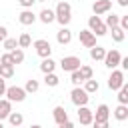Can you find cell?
I'll use <instances>...</instances> for the list:
<instances>
[{
    "label": "cell",
    "mask_w": 128,
    "mask_h": 128,
    "mask_svg": "<svg viewBox=\"0 0 128 128\" xmlns=\"http://www.w3.org/2000/svg\"><path fill=\"white\" fill-rule=\"evenodd\" d=\"M58 82H60V78H58L54 72H48V74H44V84H46V86L54 88V86H58Z\"/></svg>",
    "instance_id": "25"
},
{
    "label": "cell",
    "mask_w": 128,
    "mask_h": 128,
    "mask_svg": "<svg viewBox=\"0 0 128 128\" xmlns=\"http://www.w3.org/2000/svg\"><path fill=\"white\" fill-rule=\"evenodd\" d=\"M18 22L24 24V26H32L36 22V14L32 12V8H24L20 14H18Z\"/></svg>",
    "instance_id": "9"
},
{
    "label": "cell",
    "mask_w": 128,
    "mask_h": 128,
    "mask_svg": "<svg viewBox=\"0 0 128 128\" xmlns=\"http://www.w3.org/2000/svg\"><path fill=\"white\" fill-rule=\"evenodd\" d=\"M118 4H120L122 8H126V6H128V0H118Z\"/></svg>",
    "instance_id": "41"
},
{
    "label": "cell",
    "mask_w": 128,
    "mask_h": 128,
    "mask_svg": "<svg viewBox=\"0 0 128 128\" xmlns=\"http://www.w3.org/2000/svg\"><path fill=\"white\" fill-rule=\"evenodd\" d=\"M118 66H122V70H128V56H122Z\"/></svg>",
    "instance_id": "37"
},
{
    "label": "cell",
    "mask_w": 128,
    "mask_h": 128,
    "mask_svg": "<svg viewBox=\"0 0 128 128\" xmlns=\"http://www.w3.org/2000/svg\"><path fill=\"white\" fill-rule=\"evenodd\" d=\"M92 126H94V128H110L108 122H96V120H92Z\"/></svg>",
    "instance_id": "38"
},
{
    "label": "cell",
    "mask_w": 128,
    "mask_h": 128,
    "mask_svg": "<svg viewBox=\"0 0 128 128\" xmlns=\"http://www.w3.org/2000/svg\"><path fill=\"white\" fill-rule=\"evenodd\" d=\"M0 128H4V124H2V120H0Z\"/></svg>",
    "instance_id": "43"
},
{
    "label": "cell",
    "mask_w": 128,
    "mask_h": 128,
    "mask_svg": "<svg viewBox=\"0 0 128 128\" xmlns=\"http://www.w3.org/2000/svg\"><path fill=\"white\" fill-rule=\"evenodd\" d=\"M88 30L94 34V36H104L106 32H108V28H106V24L100 20V16H90L88 18Z\"/></svg>",
    "instance_id": "2"
},
{
    "label": "cell",
    "mask_w": 128,
    "mask_h": 128,
    "mask_svg": "<svg viewBox=\"0 0 128 128\" xmlns=\"http://www.w3.org/2000/svg\"><path fill=\"white\" fill-rule=\"evenodd\" d=\"M54 14H56V20H58V24H60V26H68V24H70V20H72V6H70L66 0H62V2H58V4H56Z\"/></svg>",
    "instance_id": "1"
},
{
    "label": "cell",
    "mask_w": 128,
    "mask_h": 128,
    "mask_svg": "<svg viewBox=\"0 0 128 128\" xmlns=\"http://www.w3.org/2000/svg\"><path fill=\"white\" fill-rule=\"evenodd\" d=\"M70 82H72L74 86H78V84L84 82V78H82V74H80L78 70H74V72H70Z\"/></svg>",
    "instance_id": "33"
},
{
    "label": "cell",
    "mask_w": 128,
    "mask_h": 128,
    "mask_svg": "<svg viewBox=\"0 0 128 128\" xmlns=\"http://www.w3.org/2000/svg\"><path fill=\"white\" fill-rule=\"evenodd\" d=\"M118 22H120V16L118 14H108L106 16V28H114V26H118Z\"/></svg>",
    "instance_id": "31"
},
{
    "label": "cell",
    "mask_w": 128,
    "mask_h": 128,
    "mask_svg": "<svg viewBox=\"0 0 128 128\" xmlns=\"http://www.w3.org/2000/svg\"><path fill=\"white\" fill-rule=\"evenodd\" d=\"M56 40H58L60 46L70 44V42H72V32H70V28H68V26H62V28L56 32Z\"/></svg>",
    "instance_id": "10"
},
{
    "label": "cell",
    "mask_w": 128,
    "mask_h": 128,
    "mask_svg": "<svg viewBox=\"0 0 128 128\" xmlns=\"http://www.w3.org/2000/svg\"><path fill=\"white\" fill-rule=\"evenodd\" d=\"M10 112H12V102L10 100H0V120L8 118Z\"/></svg>",
    "instance_id": "19"
},
{
    "label": "cell",
    "mask_w": 128,
    "mask_h": 128,
    "mask_svg": "<svg viewBox=\"0 0 128 128\" xmlns=\"http://www.w3.org/2000/svg\"><path fill=\"white\" fill-rule=\"evenodd\" d=\"M78 120H80V124H84V126L92 124V120H94L92 110H90V108H86V106H78Z\"/></svg>",
    "instance_id": "11"
},
{
    "label": "cell",
    "mask_w": 128,
    "mask_h": 128,
    "mask_svg": "<svg viewBox=\"0 0 128 128\" xmlns=\"http://www.w3.org/2000/svg\"><path fill=\"white\" fill-rule=\"evenodd\" d=\"M80 44L82 46H86V48H92V46H96V36L90 32V30H80Z\"/></svg>",
    "instance_id": "13"
},
{
    "label": "cell",
    "mask_w": 128,
    "mask_h": 128,
    "mask_svg": "<svg viewBox=\"0 0 128 128\" xmlns=\"http://www.w3.org/2000/svg\"><path fill=\"white\" fill-rule=\"evenodd\" d=\"M14 76V64H0V78H12Z\"/></svg>",
    "instance_id": "22"
},
{
    "label": "cell",
    "mask_w": 128,
    "mask_h": 128,
    "mask_svg": "<svg viewBox=\"0 0 128 128\" xmlns=\"http://www.w3.org/2000/svg\"><path fill=\"white\" fill-rule=\"evenodd\" d=\"M94 114V120L96 122H108V118H110V108L106 106V104H100L98 108H96V112H92Z\"/></svg>",
    "instance_id": "14"
},
{
    "label": "cell",
    "mask_w": 128,
    "mask_h": 128,
    "mask_svg": "<svg viewBox=\"0 0 128 128\" xmlns=\"http://www.w3.org/2000/svg\"><path fill=\"white\" fill-rule=\"evenodd\" d=\"M118 102L120 104H128V84L126 82L118 88Z\"/></svg>",
    "instance_id": "26"
},
{
    "label": "cell",
    "mask_w": 128,
    "mask_h": 128,
    "mask_svg": "<svg viewBox=\"0 0 128 128\" xmlns=\"http://www.w3.org/2000/svg\"><path fill=\"white\" fill-rule=\"evenodd\" d=\"M38 88H40V84H38V80H34V78H30V80H26V86H24V90H26V94L30 92V94H34V92H38Z\"/></svg>",
    "instance_id": "30"
},
{
    "label": "cell",
    "mask_w": 128,
    "mask_h": 128,
    "mask_svg": "<svg viewBox=\"0 0 128 128\" xmlns=\"http://www.w3.org/2000/svg\"><path fill=\"white\" fill-rule=\"evenodd\" d=\"M6 88H8V86H6V80H4V78H0V96H4Z\"/></svg>",
    "instance_id": "39"
},
{
    "label": "cell",
    "mask_w": 128,
    "mask_h": 128,
    "mask_svg": "<svg viewBox=\"0 0 128 128\" xmlns=\"http://www.w3.org/2000/svg\"><path fill=\"white\" fill-rule=\"evenodd\" d=\"M122 84H124V72L114 68L112 74H110V78H108V88H110V90H118Z\"/></svg>",
    "instance_id": "8"
},
{
    "label": "cell",
    "mask_w": 128,
    "mask_h": 128,
    "mask_svg": "<svg viewBox=\"0 0 128 128\" xmlns=\"http://www.w3.org/2000/svg\"><path fill=\"white\" fill-rule=\"evenodd\" d=\"M114 118L120 120V122L128 120V104H120V106H116V110H114Z\"/></svg>",
    "instance_id": "17"
},
{
    "label": "cell",
    "mask_w": 128,
    "mask_h": 128,
    "mask_svg": "<svg viewBox=\"0 0 128 128\" xmlns=\"http://www.w3.org/2000/svg\"><path fill=\"white\" fill-rule=\"evenodd\" d=\"M4 96H6V100H10V102H24L26 90L20 88V86H8L6 92H4Z\"/></svg>",
    "instance_id": "4"
},
{
    "label": "cell",
    "mask_w": 128,
    "mask_h": 128,
    "mask_svg": "<svg viewBox=\"0 0 128 128\" xmlns=\"http://www.w3.org/2000/svg\"><path fill=\"white\" fill-rule=\"evenodd\" d=\"M30 128H42V126H40V124H32Z\"/></svg>",
    "instance_id": "42"
},
{
    "label": "cell",
    "mask_w": 128,
    "mask_h": 128,
    "mask_svg": "<svg viewBox=\"0 0 128 128\" xmlns=\"http://www.w3.org/2000/svg\"><path fill=\"white\" fill-rule=\"evenodd\" d=\"M36 18H38L42 24H52V22L56 20V14H54V10H50V8H42Z\"/></svg>",
    "instance_id": "15"
},
{
    "label": "cell",
    "mask_w": 128,
    "mask_h": 128,
    "mask_svg": "<svg viewBox=\"0 0 128 128\" xmlns=\"http://www.w3.org/2000/svg\"><path fill=\"white\" fill-rule=\"evenodd\" d=\"M124 38H126V32H124L120 26H114V28H112V40H114V42H122Z\"/></svg>",
    "instance_id": "29"
},
{
    "label": "cell",
    "mask_w": 128,
    "mask_h": 128,
    "mask_svg": "<svg viewBox=\"0 0 128 128\" xmlns=\"http://www.w3.org/2000/svg\"><path fill=\"white\" fill-rule=\"evenodd\" d=\"M8 122H10L14 128H18V126H22V122H24V116H22L20 112H10V114H8Z\"/></svg>",
    "instance_id": "21"
},
{
    "label": "cell",
    "mask_w": 128,
    "mask_h": 128,
    "mask_svg": "<svg viewBox=\"0 0 128 128\" xmlns=\"http://www.w3.org/2000/svg\"><path fill=\"white\" fill-rule=\"evenodd\" d=\"M2 44H4L6 52H12L14 48H18V40L16 38H6V40H2Z\"/></svg>",
    "instance_id": "32"
},
{
    "label": "cell",
    "mask_w": 128,
    "mask_h": 128,
    "mask_svg": "<svg viewBox=\"0 0 128 128\" xmlns=\"http://www.w3.org/2000/svg\"><path fill=\"white\" fill-rule=\"evenodd\" d=\"M104 54H106V50H104L102 46H92V48H90V58L96 60V62H98V60H104Z\"/></svg>",
    "instance_id": "20"
},
{
    "label": "cell",
    "mask_w": 128,
    "mask_h": 128,
    "mask_svg": "<svg viewBox=\"0 0 128 128\" xmlns=\"http://www.w3.org/2000/svg\"><path fill=\"white\" fill-rule=\"evenodd\" d=\"M54 68H56V62L48 56V58H42V62H40V70L44 72V74H48V72H54Z\"/></svg>",
    "instance_id": "18"
},
{
    "label": "cell",
    "mask_w": 128,
    "mask_h": 128,
    "mask_svg": "<svg viewBox=\"0 0 128 128\" xmlns=\"http://www.w3.org/2000/svg\"><path fill=\"white\" fill-rule=\"evenodd\" d=\"M98 88H100L98 80H94V78H90V80H84V90H86L88 94H94V92H98Z\"/></svg>",
    "instance_id": "24"
},
{
    "label": "cell",
    "mask_w": 128,
    "mask_h": 128,
    "mask_svg": "<svg viewBox=\"0 0 128 128\" xmlns=\"http://www.w3.org/2000/svg\"><path fill=\"white\" fill-rule=\"evenodd\" d=\"M58 128H74V124H72L70 120H66V122H62V124H58Z\"/></svg>",
    "instance_id": "40"
},
{
    "label": "cell",
    "mask_w": 128,
    "mask_h": 128,
    "mask_svg": "<svg viewBox=\"0 0 128 128\" xmlns=\"http://www.w3.org/2000/svg\"><path fill=\"white\" fill-rule=\"evenodd\" d=\"M70 100H72V104H76V106H86L88 100H90V96H88V92H86L82 86H74L72 92H70Z\"/></svg>",
    "instance_id": "3"
},
{
    "label": "cell",
    "mask_w": 128,
    "mask_h": 128,
    "mask_svg": "<svg viewBox=\"0 0 128 128\" xmlns=\"http://www.w3.org/2000/svg\"><path fill=\"white\" fill-rule=\"evenodd\" d=\"M34 50H36V54H38L40 58H48V56L52 54V46H50V42L44 40V38L34 40Z\"/></svg>",
    "instance_id": "5"
},
{
    "label": "cell",
    "mask_w": 128,
    "mask_h": 128,
    "mask_svg": "<svg viewBox=\"0 0 128 128\" xmlns=\"http://www.w3.org/2000/svg\"><path fill=\"white\" fill-rule=\"evenodd\" d=\"M80 64H82V62H80L78 56H64L62 62H60V66H62L64 72H74V70L80 68Z\"/></svg>",
    "instance_id": "7"
},
{
    "label": "cell",
    "mask_w": 128,
    "mask_h": 128,
    "mask_svg": "<svg viewBox=\"0 0 128 128\" xmlns=\"http://www.w3.org/2000/svg\"><path fill=\"white\" fill-rule=\"evenodd\" d=\"M56 2H62V0H56Z\"/></svg>",
    "instance_id": "45"
},
{
    "label": "cell",
    "mask_w": 128,
    "mask_h": 128,
    "mask_svg": "<svg viewBox=\"0 0 128 128\" xmlns=\"http://www.w3.org/2000/svg\"><path fill=\"white\" fill-rule=\"evenodd\" d=\"M36 2H46V0H36Z\"/></svg>",
    "instance_id": "44"
},
{
    "label": "cell",
    "mask_w": 128,
    "mask_h": 128,
    "mask_svg": "<svg viewBox=\"0 0 128 128\" xmlns=\"http://www.w3.org/2000/svg\"><path fill=\"white\" fill-rule=\"evenodd\" d=\"M120 58H122V54H120L118 50H108V52L104 54V66L110 68V70H114V68H118Z\"/></svg>",
    "instance_id": "6"
},
{
    "label": "cell",
    "mask_w": 128,
    "mask_h": 128,
    "mask_svg": "<svg viewBox=\"0 0 128 128\" xmlns=\"http://www.w3.org/2000/svg\"><path fill=\"white\" fill-rule=\"evenodd\" d=\"M52 118H54L56 126L62 124V122H66V120H68V112H66V108H64V106H56V108L52 110Z\"/></svg>",
    "instance_id": "16"
},
{
    "label": "cell",
    "mask_w": 128,
    "mask_h": 128,
    "mask_svg": "<svg viewBox=\"0 0 128 128\" xmlns=\"http://www.w3.org/2000/svg\"><path fill=\"white\" fill-rule=\"evenodd\" d=\"M0 64H12V58H10V54H8V52L0 56Z\"/></svg>",
    "instance_id": "34"
},
{
    "label": "cell",
    "mask_w": 128,
    "mask_h": 128,
    "mask_svg": "<svg viewBox=\"0 0 128 128\" xmlns=\"http://www.w3.org/2000/svg\"><path fill=\"white\" fill-rule=\"evenodd\" d=\"M10 54V58H12V64H22L24 62V52H22V48H14L12 52H8Z\"/></svg>",
    "instance_id": "23"
},
{
    "label": "cell",
    "mask_w": 128,
    "mask_h": 128,
    "mask_svg": "<svg viewBox=\"0 0 128 128\" xmlns=\"http://www.w3.org/2000/svg\"><path fill=\"white\" fill-rule=\"evenodd\" d=\"M34 2H36V0H18V4H20L22 8H32Z\"/></svg>",
    "instance_id": "35"
},
{
    "label": "cell",
    "mask_w": 128,
    "mask_h": 128,
    "mask_svg": "<svg viewBox=\"0 0 128 128\" xmlns=\"http://www.w3.org/2000/svg\"><path fill=\"white\" fill-rule=\"evenodd\" d=\"M78 72L82 74V78H84V80H90V78L94 76V70H92V66H88V64H80Z\"/></svg>",
    "instance_id": "28"
},
{
    "label": "cell",
    "mask_w": 128,
    "mask_h": 128,
    "mask_svg": "<svg viewBox=\"0 0 128 128\" xmlns=\"http://www.w3.org/2000/svg\"><path fill=\"white\" fill-rule=\"evenodd\" d=\"M110 8H112V0H96V2L92 4V10H94L96 16L110 12Z\"/></svg>",
    "instance_id": "12"
},
{
    "label": "cell",
    "mask_w": 128,
    "mask_h": 128,
    "mask_svg": "<svg viewBox=\"0 0 128 128\" xmlns=\"http://www.w3.org/2000/svg\"><path fill=\"white\" fill-rule=\"evenodd\" d=\"M30 44H32L30 34H28V32H22V34L18 36V48H28Z\"/></svg>",
    "instance_id": "27"
},
{
    "label": "cell",
    "mask_w": 128,
    "mask_h": 128,
    "mask_svg": "<svg viewBox=\"0 0 128 128\" xmlns=\"http://www.w3.org/2000/svg\"><path fill=\"white\" fill-rule=\"evenodd\" d=\"M6 38H8V28L6 26H0V42L6 40Z\"/></svg>",
    "instance_id": "36"
}]
</instances>
